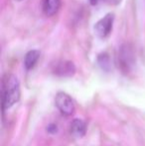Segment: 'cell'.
I'll use <instances>...</instances> for the list:
<instances>
[{
    "mask_svg": "<svg viewBox=\"0 0 145 146\" xmlns=\"http://www.w3.org/2000/svg\"><path fill=\"white\" fill-rule=\"evenodd\" d=\"M97 64L101 68V70L105 72H109L110 70V59L109 56L107 53H103V54L99 55V58H97Z\"/></svg>",
    "mask_w": 145,
    "mask_h": 146,
    "instance_id": "cell-9",
    "label": "cell"
},
{
    "mask_svg": "<svg viewBox=\"0 0 145 146\" xmlns=\"http://www.w3.org/2000/svg\"><path fill=\"white\" fill-rule=\"evenodd\" d=\"M70 131L71 134L75 138H81V137L85 136V132H87V125H85V121L79 118L73 119L71 123Z\"/></svg>",
    "mask_w": 145,
    "mask_h": 146,
    "instance_id": "cell-6",
    "label": "cell"
},
{
    "mask_svg": "<svg viewBox=\"0 0 145 146\" xmlns=\"http://www.w3.org/2000/svg\"><path fill=\"white\" fill-rule=\"evenodd\" d=\"M40 58V52L38 50H31L25 55L24 58V67L26 70H32L36 66Z\"/></svg>",
    "mask_w": 145,
    "mask_h": 146,
    "instance_id": "cell-7",
    "label": "cell"
},
{
    "mask_svg": "<svg viewBox=\"0 0 145 146\" xmlns=\"http://www.w3.org/2000/svg\"><path fill=\"white\" fill-rule=\"evenodd\" d=\"M115 1H116V2H118V0H115Z\"/></svg>",
    "mask_w": 145,
    "mask_h": 146,
    "instance_id": "cell-12",
    "label": "cell"
},
{
    "mask_svg": "<svg viewBox=\"0 0 145 146\" xmlns=\"http://www.w3.org/2000/svg\"><path fill=\"white\" fill-rule=\"evenodd\" d=\"M89 2H91L93 5H95V4L97 3V0H89Z\"/></svg>",
    "mask_w": 145,
    "mask_h": 146,
    "instance_id": "cell-11",
    "label": "cell"
},
{
    "mask_svg": "<svg viewBox=\"0 0 145 146\" xmlns=\"http://www.w3.org/2000/svg\"><path fill=\"white\" fill-rule=\"evenodd\" d=\"M61 5V0H45L43 9L47 16H53L58 12Z\"/></svg>",
    "mask_w": 145,
    "mask_h": 146,
    "instance_id": "cell-8",
    "label": "cell"
},
{
    "mask_svg": "<svg viewBox=\"0 0 145 146\" xmlns=\"http://www.w3.org/2000/svg\"><path fill=\"white\" fill-rule=\"evenodd\" d=\"M114 15L111 13L107 14L103 18L95 23V31L97 35L101 39H105L109 36V34L112 31V25H113Z\"/></svg>",
    "mask_w": 145,
    "mask_h": 146,
    "instance_id": "cell-4",
    "label": "cell"
},
{
    "mask_svg": "<svg viewBox=\"0 0 145 146\" xmlns=\"http://www.w3.org/2000/svg\"><path fill=\"white\" fill-rule=\"evenodd\" d=\"M47 131H48L49 133H51V134H55V133H57V131H58V126H57L55 123H51V124H49L48 126H47Z\"/></svg>",
    "mask_w": 145,
    "mask_h": 146,
    "instance_id": "cell-10",
    "label": "cell"
},
{
    "mask_svg": "<svg viewBox=\"0 0 145 146\" xmlns=\"http://www.w3.org/2000/svg\"><path fill=\"white\" fill-rule=\"evenodd\" d=\"M55 104L59 111L65 116H70L75 112V104L73 98L64 92H59L56 94Z\"/></svg>",
    "mask_w": 145,
    "mask_h": 146,
    "instance_id": "cell-3",
    "label": "cell"
},
{
    "mask_svg": "<svg viewBox=\"0 0 145 146\" xmlns=\"http://www.w3.org/2000/svg\"><path fill=\"white\" fill-rule=\"evenodd\" d=\"M75 67L70 61H59L53 66V74L58 77L70 78L75 75Z\"/></svg>",
    "mask_w": 145,
    "mask_h": 146,
    "instance_id": "cell-5",
    "label": "cell"
},
{
    "mask_svg": "<svg viewBox=\"0 0 145 146\" xmlns=\"http://www.w3.org/2000/svg\"><path fill=\"white\" fill-rule=\"evenodd\" d=\"M20 85L18 79L12 74H6L2 79L1 98L3 111L8 110L20 100Z\"/></svg>",
    "mask_w": 145,
    "mask_h": 146,
    "instance_id": "cell-1",
    "label": "cell"
},
{
    "mask_svg": "<svg viewBox=\"0 0 145 146\" xmlns=\"http://www.w3.org/2000/svg\"><path fill=\"white\" fill-rule=\"evenodd\" d=\"M17 1H21V0H17Z\"/></svg>",
    "mask_w": 145,
    "mask_h": 146,
    "instance_id": "cell-13",
    "label": "cell"
},
{
    "mask_svg": "<svg viewBox=\"0 0 145 146\" xmlns=\"http://www.w3.org/2000/svg\"><path fill=\"white\" fill-rule=\"evenodd\" d=\"M135 52L130 44H122L118 49L117 66L123 74L127 75L133 70L135 66Z\"/></svg>",
    "mask_w": 145,
    "mask_h": 146,
    "instance_id": "cell-2",
    "label": "cell"
}]
</instances>
